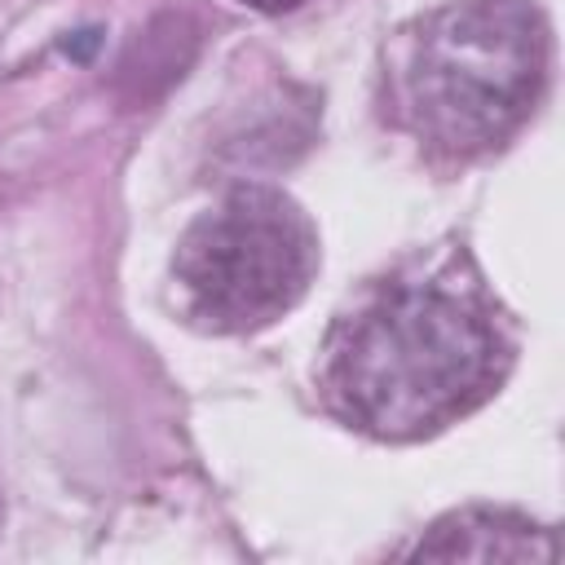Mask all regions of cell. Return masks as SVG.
Listing matches in <instances>:
<instances>
[{"label":"cell","mask_w":565,"mask_h":565,"mask_svg":"<svg viewBox=\"0 0 565 565\" xmlns=\"http://www.w3.org/2000/svg\"><path fill=\"white\" fill-rule=\"evenodd\" d=\"M243 4H252L260 13H287V9H300L305 0H243Z\"/></svg>","instance_id":"8992f818"},{"label":"cell","mask_w":565,"mask_h":565,"mask_svg":"<svg viewBox=\"0 0 565 565\" xmlns=\"http://www.w3.org/2000/svg\"><path fill=\"white\" fill-rule=\"evenodd\" d=\"M547 57V22L530 0H455L406 31L393 110L437 154H486L539 106Z\"/></svg>","instance_id":"7a4b0ae2"},{"label":"cell","mask_w":565,"mask_h":565,"mask_svg":"<svg viewBox=\"0 0 565 565\" xmlns=\"http://www.w3.org/2000/svg\"><path fill=\"white\" fill-rule=\"evenodd\" d=\"M190 57H194V26H190V18L163 13L128 49V57L119 66V84H124V93L132 102H146V97L163 93L168 84H177L185 75Z\"/></svg>","instance_id":"5b68a950"},{"label":"cell","mask_w":565,"mask_h":565,"mask_svg":"<svg viewBox=\"0 0 565 565\" xmlns=\"http://www.w3.org/2000/svg\"><path fill=\"white\" fill-rule=\"evenodd\" d=\"M539 525L512 516V512H490V508H463L446 521L433 525V534L415 547V556L433 561H525V556H556V547H534Z\"/></svg>","instance_id":"277c9868"},{"label":"cell","mask_w":565,"mask_h":565,"mask_svg":"<svg viewBox=\"0 0 565 565\" xmlns=\"http://www.w3.org/2000/svg\"><path fill=\"white\" fill-rule=\"evenodd\" d=\"M318 274L313 221L274 185L225 190L177 243L172 278L185 313L207 331H256L282 318Z\"/></svg>","instance_id":"3957f363"},{"label":"cell","mask_w":565,"mask_h":565,"mask_svg":"<svg viewBox=\"0 0 565 565\" xmlns=\"http://www.w3.org/2000/svg\"><path fill=\"white\" fill-rule=\"evenodd\" d=\"M512 362V344L481 274L463 252L397 269L335 327L322 393L353 428L411 441L481 406Z\"/></svg>","instance_id":"6da1fadb"}]
</instances>
